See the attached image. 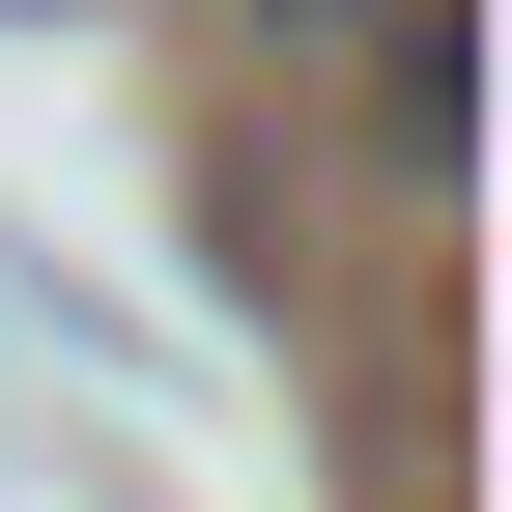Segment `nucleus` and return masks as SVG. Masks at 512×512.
Instances as JSON below:
<instances>
[{"label":"nucleus","mask_w":512,"mask_h":512,"mask_svg":"<svg viewBox=\"0 0 512 512\" xmlns=\"http://www.w3.org/2000/svg\"><path fill=\"white\" fill-rule=\"evenodd\" d=\"M456 29H484V0H285V57L399 143V200H456V143H484V57Z\"/></svg>","instance_id":"1"}]
</instances>
